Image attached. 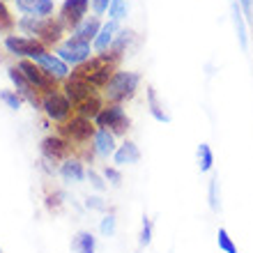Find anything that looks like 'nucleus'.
Instances as JSON below:
<instances>
[{"label":"nucleus","mask_w":253,"mask_h":253,"mask_svg":"<svg viewBox=\"0 0 253 253\" xmlns=\"http://www.w3.org/2000/svg\"><path fill=\"white\" fill-rule=\"evenodd\" d=\"M97 131V125L90 118L74 113L72 118H67L62 125H58V133L62 138H67L74 145V154L81 159H90L92 161V138Z\"/></svg>","instance_id":"f257e3e1"},{"label":"nucleus","mask_w":253,"mask_h":253,"mask_svg":"<svg viewBox=\"0 0 253 253\" xmlns=\"http://www.w3.org/2000/svg\"><path fill=\"white\" fill-rule=\"evenodd\" d=\"M120 69V60L111 53H97L90 60H85L83 65L74 67V74L85 79L90 85H94L97 90H104L106 83L113 79V74Z\"/></svg>","instance_id":"f03ea898"},{"label":"nucleus","mask_w":253,"mask_h":253,"mask_svg":"<svg viewBox=\"0 0 253 253\" xmlns=\"http://www.w3.org/2000/svg\"><path fill=\"white\" fill-rule=\"evenodd\" d=\"M19 28L30 37H37L40 42H44L46 46H58L65 40V30L62 21L58 16H26L19 21Z\"/></svg>","instance_id":"7ed1b4c3"},{"label":"nucleus","mask_w":253,"mask_h":253,"mask_svg":"<svg viewBox=\"0 0 253 253\" xmlns=\"http://www.w3.org/2000/svg\"><path fill=\"white\" fill-rule=\"evenodd\" d=\"M140 85V76L136 72H125V69H118L113 74V79L106 83V87L101 90V97L106 104H125V101H131L138 92Z\"/></svg>","instance_id":"20e7f679"},{"label":"nucleus","mask_w":253,"mask_h":253,"mask_svg":"<svg viewBox=\"0 0 253 253\" xmlns=\"http://www.w3.org/2000/svg\"><path fill=\"white\" fill-rule=\"evenodd\" d=\"M94 125H97V129H108L118 138V136H126L129 126H131V120L125 113L122 104H106L99 111V115L94 118Z\"/></svg>","instance_id":"39448f33"},{"label":"nucleus","mask_w":253,"mask_h":253,"mask_svg":"<svg viewBox=\"0 0 253 253\" xmlns=\"http://www.w3.org/2000/svg\"><path fill=\"white\" fill-rule=\"evenodd\" d=\"M21 69V74L26 76V81L33 85V90L40 97H44V94L48 92H55V90H60V81H55L53 76H48L44 69H42L40 65L35 60H19V65H16Z\"/></svg>","instance_id":"423d86ee"},{"label":"nucleus","mask_w":253,"mask_h":253,"mask_svg":"<svg viewBox=\"0 0 253 253\" xmlns=\"http://www.w3.org/2000/svg\"><path fill=\"white\" fill-rule=\"evenodd\" d=\"M5 48L7 53L16 55L19 60H35L37 55L46 53L48 46L37 37H28V35H9L5 37Z\"/></svg>","instance_id":"0eeeda50"},{"label":"nucleus","mask_w":253,"mask_h":253,"mask_svg":"<svg viewBox=\"0 0 253 253\" xmlns=\"http://www.w3.org/2000/svg\"><path fill=\"white\" fill-rule=\"evenodd\" d=\"M40 108L44 111V115H46L48 120H53L55 125H62L67 118H72L74 115L72 101L67 99V94L62 92V90H55V92L44 94Z\"/></svg>","instance_id":"6e6552de"},{"label":"nucleus","mask_w":253,"mask_h":253,"mask_svg":"<svg viewBox=\"0 0 253 253\" xmlns=\"http://www.w3.org/2000/svg\"><path fill=\"white\" fill-rule=\"evenodd\" d=\"M92 53L94 51L87 42H79V40H74V37H67V40H62L60 44L55 46V55H58L62 62H67L69 67L83 65L85 60L92 58Z\"/></svg>","instance_id":"1a4fd4ad"},{"label":"nucleus","mask_w":253,"mask_h":253,"mask_svg":"<svg viewBox=\"0 0 253 253\" xmlns=\"http://www.w3.org/2000/svg\"><path fill=\"white\" fill-rule=\"evenodd\" d=\"M42 157H44L48 164H62L65 159L74 157V145L55 131L42 140Z\"/></svg>","instance_id":"9d476101"},{"label":"nucleus","mask_w":253,"mask_h":253,"mask_svg":"<svg viewBox=\"0 0 253 253\" xmlns=\"http://www.w3.org/2000/svg\"><path fill=\"white\" fill-rule=\"evenodd\" d=\"M62 92L67 94V99L72 101V106H76V104H81L83 99H87V97H92V94H97L99 90L94 85H90L85 79H81V76H76V74H69L65 81H62Z\"/></svg>","instance_id":"9b49d317"},{"label":"nucleus","mask_w":253,"mask_h":253,"mask_svg":"<svg viewBox=\"0 0 253 253\" xmlns=\"http://www.w3.org/2000/svg\"><path fill=\"white\" fill-rule=\"evenodd\" d=\"M87 7H90V0H65L58 19L62 21V26L67 30H76L81 26V21L87 16Z\"/></svg>","instance_id":"f8f14e48"},{"label":"nucleus","mask_w":253,"mask_h":253,"mask_svg":"<svg viewBox=\"0 0 253 253\" xmlns=\"http://www.w3.org/2000/svg\"><path fill=\"white\" fill-rule=\"evenodd\" d=\"M35 62H37V65L42 67V69H44V72L48 74V76H53L55 81H65L67 76H69V74H72V69H69V65H67V62H62L60 58H58V55L55 53H42V55H37V58H35Z\"/></svg>","instance_id":"ddd939ff"},{"label":"nucleus","mask_w":253,"mask_h":253,"mask_svg":"<svg viewBox=\"0 0 253 253\" xmlns=\"http://www.w3.org/2000/svg\"><path fill=\"white\" fill-rule=\"evenodd\" d=\"M7 72H9V79H12L14 87H16L14 92L19 94L21 99L30 101L33 106H37V108H40V104H42V97H40V94H37V92H35V90H33V85H30V83H28V81H26V76L21 74V69H19V67H9Z\"/></svg>","instance_id":"4468645a"},{"label":"nucleus","mask_w":253,"mask_h":253,"mask_svg":"<svg viewBox=\"0 0 253 253\" xmlns=\"http://www.w3.org/2000/svg\"><path fill=\"white\" fill-rule=\"evenodd\" d=\"M118 33H120L118 21H106V23H101L99 33H97V37H94V42H92V51H94V53H106L108 48L113 46V42H115V37H118Z\"/></svg>","instance_id":"2eb2a0df"},{"label":"nucleus","mask_w":253,"mask_h":253,"mask_svg":"<svg viewBox=\"0 0 253 253\" xmlns=\"http://www.w3.org/2000/svg\"><path fill=\"white\" fill-rule=\"evenodd\" d=\"M118 150L115 145V136L108 129H97L94 131V138H92V152L94 157H99V159H111Z\"/></svg>","instance_id":"dca6fc26"},{"label":"nucleus","mask_w":253,"mask_h":253,"mask_svg":"<svg viewBox=\"0 0 253 253\" xmlns=\"http://www.w3.org/2000/svg\"><path fill=\"white\" fill-rule=\"evenodd\" d=\"M58 175H60L65 182H83V177H85V166H83V159L81 157H69V159H65L60 164V168H58Z\"/></svg>","instance_id":"f3484780"},{"label":"nucleus","mask_w":253,"mask_h":253,"mask_svg":"<svg viewBox=\"0 0 253 253\" xmlns=\"http://www.w3.org/2000/svg\"><path fill=\"white\" fill-rule=\"evenodd\" d=\"M16 7L26 16H51L55 9L53 0H16Z\"/></svg>","instance_id":"a211bd4d"},{"label":"nucleus","mask_w":253,"mask_h":253,"mask_svg":"<svg viewBox=\"0 0 253 253\" xmlns=\"http://www.w3.org/2000/svg\"><path fill=\"white\" fill-rule=\"evenodd\" d=\"M99 28H101V21L97 14H94V16H85V19L81 21V26L76 28V30H72V37L79 42H87V44H90V42H94Z\"/></svg>","instance_id":"6ab92c4d"},{"label":"nucleus","mask_w":253,"mask_h":253,"mask_svg":"<svg viewBox=\"0 0 253 253\" xmlns=\"http://www.w3.org/2000/svg\"><path fill=\"white\" fill-rule=\"evenodd\" d=\"M138 159H140V150H138L136 143H131V140H125L113 154V161H115V166L118 168L131 166V164H136Z\"/></svg>","instance_id":"aec40b11"},{"label":"nucleus","mask_w":253,"mask_h":253,"mask_svg":"<svg viewBox=\"0 0 253 253\" xmlns=\"http://www.w3.org/2000/svg\"><path fill=\"white\" fill-rule=\"evenodd\" d=\"M106 106V101H104V97H101V92L92 94V97H87V99H83L81 104H76L74 106V113L76 115H83V118H90V120H94L97 115H99V111Z\"/></svg>","instance_id":"412c9836"},{"label":"nucleus","mask_w":253,"mask_h":253,"mask_svg":"<svg viewBox=\"0 0 253 253\" xmlns=\"http://www.w3.org/2000/svg\"><path fill=\"white\" fill-rule=\"evenodd\" d=\"M72 249L76 253H94V237L90 233H79L74 237Z\"/></svg>","instance_id":"4be33fe9"},{"label":"nucleus","mask_w":253,"mask_h":253,"mask_svg":"<svg viewBox=\"0 0 253 253\" xmlns=\"http://www.w3.org/2000/svg\"><path fill=\"white\" fill-rule=\"evenodd\" d=\"M147 104H150V111H152L154 120H159V122H168V120H170V118L164 113V108H161L159 99H157V92H154V87H147Z\"/></svg>","instance_id":"5701e85b"},{"label":"nucleus","mask_w":253,"mask_h":253,"mask_svg":"<svg viewBox=\"0 0 253 253\" xmlns=\"http://www.w3.org/2000/svg\"><path fill=\"white\" fill-rule=\"evenodd\" d=\"M212 164H214V154H212V147L210 145H198V166H200V173H210L212 170Z\"/></svg>","instance_id":"b1692460"},{"label":"nucleus","mask_w":253,"mask_h":253,"mask_svg":"<svg viewBox=\"0 0 253 253\" xmlns=\"http://www.w3.org/2000/svg\"><path fill=\"white\" fill-rule=\"evenodd\" d=\"M129 12V0H111L108 2V16L111 21H122Z\"/></svg>","instance_id":"393cba45"},{"label":"nucleus","mask_w":253,"mask_h":253,"mask_svg":"<svg viewBox=\"0 0 253 253\" xmlns=\"http://www.w3.org/2000/svg\"><path fill=\"white\" fill-rule=\"evenodd\" d=\"M14 26H16V23H14L9 9H7L2 2H0V35H2V33H9Z\"/></svg>","instance_id":"a878e982"},{"label":"nucleus","mask_w":253,"mask_h":253,"mask_svg":"<svg viewBox=\"0 0 253 253\" xmlns=\"http://www.w3.org/2000/svg\"><path fill=\"white\" fill-rule=\"evenodd\" d=\"M219 249L226 253H237V247L233 244V240L228 237V230L226 228H221L219 230Z\"/></svg>","instance_id":"bb28decb"},{"label":"nucleus","mask_w":253,"mask_h":253,"mask_svg":"<svg viewBox=\"0 0 253 253\" xmlns=\"http://www.w3.org/2000/svg\"><path fill=\"white\" fill-rule=\"evenodd\" d=\"M99 230H101V235H106V237H111V235L115 233V216L113 214H106V216L101 219Z\"/></svg>","instance_id":"cd10ccee"},{"label":"nucleus","mask_w":253,"mask_h":253,"mask_svg":"<svg viewBox=\"0 0 253 253\" xmlns=\"http://www.w3.org/2000/svg\"><path fill=\"white\" fill-rule=\"evenodd\" d=\"M104 177H106V182H111L113 187H120L122 175H120V170H118V168H113V166H106V168H104Z\"/></svg>","instance_id":"c85d7f7f"},{"label":"nucleus","mask_w":253,"mask_h":253,"mask_svg":"<svg viewBox=\"0 0 253 253\" xmlns=\"http://www.w3.org/2000/svg\"><path fill=\"white\" fill-rule=\"evenodd\" d=\"M0 99L5 101L7 106L9 108H14V111H16V108L21 106V97L16 92H9V90H5V92H0Z\"/></svg>","instance_id":"c756f323"},{"label":"nucleus","mask_w":253,"mask_h":253,"mask_svg":"<svg viewBox=\"0 0 253 253\" xmlns=\"http://www.w3.org/2000/svg\"><path fill=\"white\" fill-rule=\"evenodd\" d=\"M152 242V223L150 219H143V230H140V244H150Z\"/></svg>","instance_id":"7c9ffc66"},{"label":"nucleus","mask_w":253,"mask_h":253,"mask_svg":"<svg viewBox=\"0 0 253 253\" xmlns=\"http://www.w3.org/2000/svg\"><path fill=\"white\" fill-rule=\"evenodd\" d=\"M60 203H62V193L60 191H53L46 198V207H48V210H58V207H60Z\"/></svg>","instance_id":"2f4dec72"},{"label":"nucleus","mask_w":253,"mask_h":253,"mask_svg":"<svg viewBox=\"0 0 253 253\" xmlns=\"http://www.w3.org/2000/svg\"><path fill=\"white\" fill-rule=\"evenodd\" d=\"M90 2H92L94 14H97V16H101L104 12H108V2H111V0H90Z\"/></svg>","instance_id":"473e14b6"},{"label":"nucleus","mask_w":253,"mask_h":253,"mask_svg":"<svg viewBox=\"0 0 253 253\" xmlns=\"http://www.w3.org/2000/svg\"><path fill=\"white\" fill-rule=\"evenodd\" d=\"M216 182L219 180L210 182V205H212V210H219V203H216Z\"/></svg>","instance_id":"72a5a7b5"},{"label":"nucleus","mask_w":253,"mask_h":253,"mask_svg":"<svg viewBox=\"0 0 253 253\" xmlns=\"http://www.w3.org/2000/svg\"><path fill=\"white\" fill-rule=\"evenodd\" d=\"M90 182H92V187L97 189V191H104V189H106L104 180H101V177H99L97 173H94V170H90Z\"/></svg>","instance_id":"f704fd0d"},{"label":"nucleus","mask_w":253,"mask_h":253,"mask_svg":"<svg viewBox=\"0 0 253 253\" xmlns=\"http://www.w3.org/2000/svg\"><path fill=\"white\" fill-rule=\"evenodd\" d=\"M87 207H94V210H104V203H101V198L92 196V198H87Z\"/></svg>","instance_id":"c9c22d12"},{"label":"nucleus","mask_w":253,"mask_h":253,"mask_svg":"<svg viewBox=\"0 0 253 253\" xmlns=\"http://www.w3.org/2000/svg\"><path fill=\"white\" fill-rule=\"evenodd\" d=\"M242 5H244L247 14H251V12H253V0H242Z\"/></svg>","instance_id":"e433bc0d"},{"label":"nucleus","mask_w":253,"mask_h":253,"mask_svg":"<svg viewBox=\"0 0 253 253\" xmlns=\"http://www.w3.org/2000/svg\"><path fill=\"white\" fill-rule=\"evenodd\" d=\"M0 253H2V251H0Z\"/></svg>","instance_id":"4c0bfd02"}]
</instances>
